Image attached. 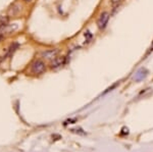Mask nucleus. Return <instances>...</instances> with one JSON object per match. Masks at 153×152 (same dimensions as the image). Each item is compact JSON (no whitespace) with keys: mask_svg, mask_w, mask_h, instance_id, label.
I'll return each instance as SVG.
<instances>
[{"mask_svg":"<svg viewBox=\"0 0 153 152\" xmlns=\"http://www.w3.org/2000/svg\"><path fill=\"white\" fill-rule=\"evenodd\" d=\"M45 70H46V65L42 60H36L32 65V72L34 73H37V75H40V73H44Z\"/></svg>","mask_w":153,"mask_h":152,"instance_id":"1","label":"nucleus"},{"mask_svg":"<svg viewBox=\"0 0 153 152\" xmlns=\"http://www.w3.org/2000/svg\"><path fill=\"white\" fill-rule=\"evenodd\" d=\"M108 19H109V14H108V12H106V11L102 12V13L100 14L99 19H98V21H97L98 28L101 29V30L104 29L106 27V24H107Z\"/></svg>","mask_w":153,"mask_h":152,"instance_id":"2","label":"nucleus"},{"mask_svg":"<svg viewBox=\"0 0 153 152\" xmlns=\"http://www.w3.org/2000/svg\"><path fill=\"white\" fill-rule=\"evenodd\" d=\"M65 63V56H59V57L53 58L52 62H51V67L52 68H57L62 67Z\"/></svg>","mask_w":153,"mask_h":152,"instance_id":"3","label":"nucleus"},{"mask_svg":"<svg viewBox=\"0 0 153 152\" xmlns=\"http://www.w3.org/2000/svg\"><path fill=\"white\" fill-rule=\"evenodd\" d=\"M58 51L56 49H51V50H46L44 52H42V57L47 58V59H52V58H55L56 55H57Z\"/></svg>","mask_w":153,"mask_h":152,"instance_id":"4","label":"nucleus"},{"mask_svg":"<svg viewBox=\"0 0 153 152\" xmlns=\"http://www.w3.org/2000/svg\"><path fill=\"white\" fill-rule=\"evenodd\" d=\"M147 70H145V68H141V70H139L137 72V73L135 75V77H134V79L136 81H142L143 79H145L146 78V76H147Z\"/></svg>","mask_w":153,"mask_h":152,"instance_id":"5","label":"nucleus"},{"mask_svg":"<svg viewBox=\"0 0 153 152\" xmlns=\"http://www.w3.org/2000/svg\"><path fill=\"white\" fill-rule=\"evenodd\" d=\"M27 1H30V0H27Z\"/></svg>","mask_w":153,"mask_h":152,"instance_id":"6","label":"nucleus"}]
</instances>
